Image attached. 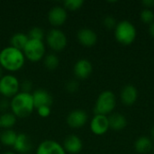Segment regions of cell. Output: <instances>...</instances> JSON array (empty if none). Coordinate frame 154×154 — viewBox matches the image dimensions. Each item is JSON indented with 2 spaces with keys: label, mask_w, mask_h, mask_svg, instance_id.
Masks as SVG:
<instances>
[{
  "label": "cell",
  "mask_w": 154,
  "mask_h": 154,
  "mask_svg": "<svg viewBox=\"0 0 154 154\" xmlns=\"http://www.w3.org/2000/svg\"><path fill=\"white\" fill-rule=\"evenodd\" d=\"M25 57L23 51L7 46L0 51V66L8 71H17L23 68Z\"/></svg>",
  "instance_id": "6da1fadb"
},
{
  "label": "cell",
  "mask_w": 154,
  "mask_h": 154,
  "mask_svg": "<svg viewBox=\"0 0 154 154\" xmlns=\"http://www.w3.org/2000/svg\"><path fill=\"white\" fill-rule=\"evenodd\" d=\"M10 108L12 113L19 118H25L31 116L33 112L34 104L31 93L22 92L17 93L10 101Z\"/></svg>",
  "instance_id": "7a4b0ae2"
},
{
  "label": "cell",
  "mask_w": 154,
  "mask_h": 154,
  "mask_svg": "<svg viewBox=\"0 0 154 154\" xmlns=\"http://www.w3.org/2000/svg\"><path fill=\"white\" fill-rule=\"evenodd\" d=\"M115 37L123 45H131L136 38L135 26L129 21L124 20L115 28Z\"/></svg>",
  "instance_id": "3957f363"
},
{
  "label": "cell",
  "mask_w": 154,
  "mask_h": 154,
  "mask_svg": "<svg viewBox=\"0 0 154 154\" xmlns=\"http://www.w3.org/2000/svg\"><path fill=\"white\" fill-rule=\"evenodd\" d=\"M116 104V99L115 94L110 91V90H106L103 91L97 97L95 107H94V112L96 115H102V116H106L115 109Z\"/></svg>",
  "instance_id": "277c9868"
},
{
  "label": "cell",
  "mask_w": 154,
  "mask_h": 154,
  "mask_svg": "<svg viewBox=\"0 0 154 154\" xmlns=\"http://www.w3.org/2000/svg\"><path fill=\"white\" fill-rule=\"evenodd\" d=\"M25 59L30 61L36 62L40 61L44 58L45 54V44L42 41L30 40L26 43L25 47L23 50Z\"/></svg>",
  "instance_id": "5b68a950"
},
{
  "label": "cell",
  "mask_w": 154,
  "mask_h": 154,
  "mask_svg": "<svg viewBox=\"0 0 154 154\" xmlns=\"http://www.w3.org/2000/svg\"><path fill=\"white\" fill-rule=\"evenodd\" d=\"M20 82L18 79L12 75H4L0 79V95L5 98H12L19 93Z\"/></svg>",
  "instance_id": "8992f818"
},
{
  "label": "cell",
  "mask_w": 154,
  "mask_h": 154,
  "mask_svg": "<svg viewBox=\"0 0 154 154\" xmlns=\"http://www.w3.org/2000/svg\"><path fill=\"white\" fill-rule=\"evenodd\" d=\"M47 45L54 51H61L67 46V36L60 29H51L50 30L46 36Z\"/></svg>",
  "instance_id": "52a82bcc"
},
{
  "label": "cell",
  "mask_w": 154,
  "mask_h": 154,
  "mask_svg": "<svg viewBox=\"0 0 154 154\" xmlns=\"http://www.w3.org/2000/svg\"><path fill=\"white\" fill-rule=\"evenodd\" d=\"M36 154H67L63 146L53 140L42 142L36 150Z\"/></svg>",
  "instance_id": "ba28073f"
},
{
  "label": "cell",
  "mask_w": 154,
  "mask_h": 154,
  "mask_svg": "<svg viewBox=\"0 0 154 154\" xmlns=\"http://www.w3.org/2000/svg\"><path fill=\"white\" fill-rule=\"evenodd\" d=\"M109 129L108 117L102 115H95L90 122V130L96 135L105 134Z\"/></svg>",
  "instance_id": "9c48e42d"
},
{
  "label": "cell",
  "mask_w": 154,
  "mask_h": 154,
  "mask_svg": "<svg viewBox=\"0 0 154 154\" xmlns=\"http://www.w3.org/2000/svg\"><path fill=\"white\" fill-rule=\"evenodd\" d=\"M67 17V10L60 5L53 6L48 13V20L53 26H60L64 24Z\"/></svg>",
  "instance_id": "30bf717a"
},
{
  "label": "cell",
  "mask_w": 154,
  "mask_h": 154,
  "mask_svg": "<svg viewBox=\"0 0 154 154\" xmlns=\"http://www.w3.org/2000/svg\"><path fill=\"white\" fill-rule=\"evenodd\" d=\"M88 114L81 109L71 111L67 116V124L71 128H80L88 122Z\"/></svg>",
  "instance_id": "8fae6325"
},
{
  "label": "cell",
  "mask_w": 154,
  "mask_h": 154,
  "mask_svg": "<svg viewBox=\"0 0 154 154\" xmlns=\"http://www.w3.org/2000/svg\"><path fill=\"white\" fill-rule=\"evenodd\" d=\"M32 96L33 99L34 107L36 109L41 106H51L53 103L52 96L46 89L43 88L36 89L35 91H33Z\"/></svg>",
  "instance_id": "7c38bea8"
},
{
  "label": "cell",
  "mask_w": 154,
  "mask_h": 154,
  "mask_svg": "<svg viewBox=\"0 0 154 154\" xmlns=\"http://www.w3.org/2000/svg\"><path fill=\"white\" fill-rule=\"evenodd\" d=\"M93 70V67L91 62L87 60V59H81L79 60L73 68V71L75 76L79 79H88Z\"/></svg>",
  "instance_id": "4fadbf2b"
},
{
  "label": "cell",
  "mask_w": 154,
  "mask_h": 154,
  "mask_svg": "<svg viewBox=\"0 0 154 154\" xmlns=\"http://www.w3.org/2000/svg\"><path fill=\"white\" fill-rule=\"evenodd\" d=\"M62 146L66 152L70 154H78L81 152L83 148V143L78 135L69 134L65 138Z\"/></svg>",
  "instance_id": "5bb4252c"
},
{
  "label": "cell",
  "mask_w": 154,
  "mask_h": 154,
  "mask_svg": "<svg viewBox=\"0 0 154 154\" xmlns=\"http://www.w3.org/2000/svg\"><path fill=\"white\" fill-rule=\"evenodd\" d=\"M77 38L79 43L85 47H92L97 42V33L89 28H82L77 33Z\"/></svg>",
  "instance_id": "9a60e30c"
},
{
  "label": "cell",
  "mask_w": 154,
  "mask_h": 154,
  "mask_svg": "<svg viewBox=\"0 0 154 154\" xmlns=\"http://www.w3.org/2000/svg\"><path fill=\"white\" fill-rule=\"evenodd\" d=\"M15 152L22 154H26L30 152L32 149V142L29 135L26 134H17V138L13 146Z\"/></svg>",
  "instance_id": "2e32d148"
},
{
  "label": "cell",
  "mask_w": 154,
  "mask_h": 154,
  "mask_svg": "<svg viewBox=\"0 0 154 154\" xmlns=\"http://www.w3.org/2000/svg\"><path fill=\"white\" fill-rule=\"evenodd\" d=\"M138 92L134 85H126L121 91V100L125 106H132L136 102Z\"/></svg>",
  "instance_id": "e0dca14e"
},
{
  "label": "cell",
  "mask_w": 154,
  "mask_h": 154,
  "mask_svg": "<svg viewBox=\"0 0 154 154\" xmlns=\"http://www.w3.org/2000/svg\"><path fill=\"white\" fill-rule=\"evenodd\" d=\"M108 123H109V128L115 131H122L127 125V120L125 116L119 113L112 114L108 117Z\"/></svg>",
  "instance_id": "ac0fdd59"
},
{
  "label": "cell",
  "mask_w": 154,
  "mask_h": 154,
  "mask_svg": "<svg viewBox=\"0 0 154 154\" xmlns=\"http://www.w3.org/2000/svg\"><path fill=\"white\" fill-rule=\"evenodd\" d=\"M134 148L137 152L141 154H145L149 152L152 148V143L150 138L147 136H141L139 137L135 143H134Z\"/></svg>",
  "instance_id": "d6986e66"
},
{
  "label": "cell",
  "mask_w": 154,
  "mask_h": 154,
  "mask_svg": "<svg viewBox=\"0 0 154 154\" xmlns=\"http://www.w3.org/2000/svg\"><path fill=\"white\" fill-rule=\"evenodd\" d=\"M28 41H29V37L27 34L23 32H16L14 35H12L10 39V43H11L10 46L23 51Z\"/></svg>",
  "instance_id": "ffe728a7"
},
{
  "label": "cell",
  "mask_w": 154,
  "mask_h": 154,
  "mask_svg": "<svg viewBox=\"0 0 154 154\" xmlns=\"http://www.w3.org/2000/svg\"><path fill=\"white\" fill-rule=\"evenodd\" d=\"M17 134L12 129H5L0 133V142L5 146H14Z\"/></svg>",
  "instance_id": "44dd1931"
},
{
  "label": "cell",
  "mask_w": 154,
  "mask_h": 154,
  "mask_svg": "<svg viewBox=\"0 0 154 154\" xmlns=\"http://www.w3.org/2000/svg\"><path fill=\"white\" fill-rule=\"evenodd\" d=\"M16 116L12 112H5L0 116L1 126L5 129H11L16 123Z\"/></svg>",
  "instance_id": "7402d4cb"
},
{
  "label": "cell",
  "mask_w": 154,
  "mask_h": 154,
  "mask_svg": "<svg viewBox=\"0 0 154 154\" xmlns=\"http://www.w3.org/2000/svg\"><path fill=\"white\" fill-rule=\"evenodd\" d=\"M43 64H44V67L47 69L53 70V69L58 68V66L60 64V60H59V58H58V56L56 54L50 53V54H47L44 57Z\"/></svg>",
  "instance_id": "603a6c76"
},
{
  "label": "cell",
  "mask_w": 154,
  "mask_h": 154,
  "mask_svg": "<svg viewBox=\"0 0 154 154\" xmlns=\"http://www.w3.org/2000/svg\"><path fill=\"white\" fill-rule=\"evenodd\" d=\"M28 37L30 40H37V41H42L43 38L45 37V33L42 28L39 26L32 27L29 32H28Z\"/></svg>",
  "instance_id": "cb8c5ba5"
},
{
  "label": "cell",
  "mask_w": 154,
  "mask_h": 154,
  "mask_svg": "<svg viewBox=\"0 0 154 154\" xmlns=\"http://www.w3.org/2000/svg\"><path fill=\"white\" fill-rule=\"evenodd\" d=\"M84 5V1L83 0H66L63 3V7L67 10H70V11H76L79 10L82 7V5Z\"/></svg>",
  "instance_id": "d4e9b609"
},
{
  "label": "cell",
  "mask_w": 154,
  "mask_h": 154,
  "mask_svg": "<svg viewBox=\"0 0 154 154\" xmlns=\"http://www.w3.org/2000/svg\"><path fill=\"white\" fill-rule=\"evenodd\" d=\"M140 17L144 23L151 24L154 22V13L149 8L143 9L140 14Z\"/></svg>",
  "instance_id": "484cf974"
},
{
  "label": "cell",
  "mask_w": 154,
  "mask_h": 154,
  "mask_svg": "<svg viewBox=\"0 0 154 154\" xmlns=\"http://www.w3.org/2000/svg\"><path fill=\"white\" fill-rule=\"evenodd\" d=\"M103 25L107 29V30H111V29H115L117 25L116 19L111 16V15H107L103 19Z\"/></svg>",
  "instance_id": "4316f807"
},
{
  "label": "cell",
  "mask_w": 154,
  "mask_h": 154,
  "mask_svg": "<svg viewBox=\"0 0 154 154\" xmlns=\"http://www.w3.org/2000/svg\"><path fill=\"white\" fill-rule=\"evenodd\" d=\"M79 84L75 79L69 80L66 83V85H65V88H66V90L69 93H75V92H77L79 90Z\"/></svg>",
  "instance_id": "83f0119b"
},
{
  "label": "cell",
  "mask_w": 154,
  "mask_h": 154,
  "mask_svg": "<svg viewBox=\"0 0 154 154\" xmlns=\"http://www.w3.org/2000/svg\"><path fill=\"white\" fill-rule=\"evenodd\" d=\"M37 113L42 118L49 117L51 113V106H41V107H38L37 108Z\"/></svg>",
  "instance_id": "f1b7e54d"
},
{
  "label": "cell",
  "mask_w": 154,
  "mask_h": 154,
  "mask_svg": "<svg viewBox=\"0 0 154 154\" xmlns=\"http://www.w3.org/2000/svg\"><path fill=\"white\" fill-rule=\"evenodd\" d=\"M21 88H22V92H26V93H30L32 88V84L31 82V80L29 79H25L22 82L21 84Z\"/></svg>",
  "instance_id": "f546056e"
},
{
  "label": "cell",
  "mask_w": 154,
  "mask_h": 154,
  "mask_svg": "<svg viewBox=\"0 0 154 154\" xmlns=\"http://www.w3.org/2000/svg\"><path fill=\"white\" fill-rule=\"evenodd\" d=\"M10 108V101H8L7 98L3 97L0 100V111L3 113L7 112V109Z\"/></svg>",
  "instance_id": "4dcf8cb0"
},
{
  "label": "cell",
  "mask_w": 154,
  "mask_h": 154,
  "mask_svg": "<svg viewBox=\"0 0 154 154\" xmlns=\"http://www.w3.org/2000/svg\"><path fill=\"white\" fill-rule=\"evenodd\" d=\"M142 3H143V5H144L147 8L152 7V6H153L154 5V0H144V1H143Z\"/></svg>",
  "instance_id": "1f68e13d"
},
{
  "label": "cell",
  "mask_w": 154,
  "mask_h": 154,
  "mask_svg": "<svg viewBox=\"0 0 154 154\" xmlns=\"http://www.w3.org/2000/svg\"><path fill=\"white\" fill-rule=\"evenodd\" d=\"M149 32H150V34L154 38V22L152 23H151L150 24V28H149Z\"/></svg>",
  "instance_id": "d6a6232c"
},
{
  "label": "cell",
  "mask_w": 154,
  "mask_h": 154,
  "mask_svg": "<svg viewBox=\"0 0 154 154\" xmlns=\"http://www.w3.org/2000/svg\"><path fill=\"white\" fill-rule=\"evenodd\" d=\"M151 135H152V139H154V126L152 128V130H151Z\"/></svg>",
  "instance_id": "836d02e7"
},
{
  "label": "cell",
  "mask_w": 154,
  "mask_h": 154,
  "mask_svg": "<svg viewBox=\"0 0 154 154\" xmlns=\"http://www.w3.org/2000/svg\"><path fill=\"white\" fill-rule=\"evenodd\" d=\"M3 76H4V75H3V68L0 66V79H1Z\"/></svg>",
  "instance_id": "e575fe53"
},
{
  "label": "cell",
  "mask_w": 154,
  "mask_h": 154,
  "mask_svg": "<svg viewBox=\"0 0 154 154\" xmlns=\"http://www.w3.org/2000/svg\"><path fill=\"white\" fill-rule=\"evenodd\" d=\"M4 154H16V153H14V152H5V153H4Z\"/></svg>",
  "instance_id": "d590c367"
},
{
  "label": "cell",
  "mask_w": 154,
  "mask_h": 154,
  "mask_svg": "<svg viewBox=\"0 0 154 154\" xmlns=\"http://www.w3.org/2000/svg\"><path fill=\"white\" fill-rule=\"evenodd\" d=\"M0 128H2V126H1V123H0Z\"/></svg>",
  "instance_id": "8d00e7d4"
}]
</instances>
